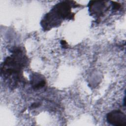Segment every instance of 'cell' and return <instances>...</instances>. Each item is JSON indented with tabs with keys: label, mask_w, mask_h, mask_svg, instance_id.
I'll list each match as a JSON object with an SVG mask.
<instances>
[{
	"label": "cell",
	"mask_w": 126,
	"mask_h": 126,
	"mask_svg": "<svg viewBox=\"0 0 126 126\" xmlns=\"http://www.w3.org/2000/svg\"><path fill=\"white\" fill-rule=\"evenodd\" d=\"M107 120L109 123L115 126H123L126 124V115L120 111H114L108 114Z\"/></svg>",
	"instance_id": "cell-1"
}]
</instances>
